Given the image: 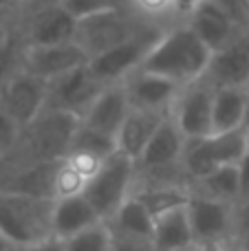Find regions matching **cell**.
Listing matches in <instances>:
<instances>
[{"label": "cell", "mask_w": 249, "mask_h": 251, "mask_svg": "<svg viewBox=\"0 0 249 251\" xmlns=\"http://www.w3.org/2000/svg\"><path fill=\"white\" fill-rule=\"evenodd\" d=\"M212 51L194 35L185 22L166 26L146 55L141 69L188 86L205 75Z\"/></svg>", "instance_id": "cell-1"}, {"label": "cell", "mask_w": 249, "mask_h": 251, "mask_svg": "<svg viewBox=\"0 0 249 251\" xmlns=\"http://www.w3.org/2000/svg\"><path fill=\"white\" fill-rule=\"evenodd\" d=\"M53 199L0 190V234L16 249L53 238Z\"/></svg>", "instance_id": "cell-2"}, {"label": "cell", "mask_w": 249, "mask_h": 251, "mask_svg": "<svg viewBox=\"0 0 249 251\" xmlns=\"http://www.w3.org/2000/svg\"><path fill=\"white\" fill-rule=\"evenodd\" d=\"M79 119L60 110H44L22 132V143L16 159L18 163H60L69 154L73 134Z\"/></svg>", "instance_id": "cell-3"}, {"label": "cell", "mask_w": 249, "mask_h": 251, "mask_svg": "<svg viewBox=\"0 0 249 251\" xmlns=\"http://www.w3.org/2000/svg\"><path fill=\"white\" fill-rule=\"evenodd\" d=\"M137 185V163L124 152H115L104 161L100 172L91 178L84 196L95 207L100 218L108 223L124 203L132 196Z\"/></svg>", "instance_id": "cell-4"}, {"label": "cell", "mask_w": 249, "mask_h": 251, "mask_svg": "<svg viewBox=\"0 0 249 251\" xmlns=\"http://www.w3.org/2000/svg\"><path fill=\"white\" fill-rule=\"evenodd\" d=\"M154 25H148L132 13V9H119V11H106L93 16L77 25V38L75 42L82 44L88 57H95L135 35L144 33ZM163 29V26H161Z\"/></svg>", "instance_id": "cell-5"}, {"label": "cell", "mask_w": 249, "mask_h": 251, "mask_svg": "<svg viewBox=\"0 0 249 251\" xmlns=\"http://www.w3.org/2000/svg\"><path fill=\"white\" fill-rule=\"evenodd\" d=\"M166 29V26H163ZM161 26H150L144 33L135 35V38L126 40V42L117 44V47L108 49V51L100 53V55L88 60V69L95 75L97 82H101L104 86L110 84H122L128 75H132L135 71L141 69L146 55L150 53L152 44L157 42V38L161 35Z\"/></svg>", "instance_id": "cell-6"}, {"label": "cell", "mask_w": 249, "mask_h": 251, "mask_svg": "<svg viewBox=\"0 0 249 251\" xmlns=\"http://www.w3.org/2000/svg\"><path fill=\"white\" fill-rule=\"evenodd\" d=\"M49 84L18 66L0 84V106L26 130L47 110Z\"/></svg>", "instance_id": "cell-7"}, {"label": "cell", "mask_w": 249, "mask_h": 251, "mask_svg": "<svg viewBox=\"0 0 249 251\" xmlns=\"http://www.w3.org/2000/svg\"><path fill=\"white\" fill-rule=\"evenodd\" d=\"M77 25L79 22L62 4L22 13L16 20L22 47H55L73 42L77 38Z\"/></svg>", "instance_id": "cell-8"}, {"label": "cell", "mask_w": 249, "mask_h": 251, "mask_svg": "<svg viewBox=\"0 0 249 251\" xmlns=\"http://www.w3.org/2000/svg\"><path fill=\"white\" fill-rule=\"evenodd\" d=\"M212 113L214 88L205 79H197L181 88L170 115L185 139H205L212 134Z\"/></svg>", "instance_id": "cell-9"}, {"label": "cell", "mask_w": 249, "mask_h": 251, "mask_svg": "<svg viewBox=\"0 0 249 251\" xmlns=\"http://www.w3.org/2000/svg\"><path fill=\"white\" fill-rule=\"evenodd\" d=\"M104 88V84L97 82L95 75L91 73L88 64L79 66V69L49 82L47 110H60V113H69L73 117L82 119L84 113L91 108L95 97Z\"/></svg>", "instance_id": "cell-10"}, {"label": "cell", "mask_w": 249, "mask_h": 251, "mask_svg": "<svg viewBox=\"0 0 249 251\" xmlns=\"http://www.w3.org/2000/svg\"><path fill=\"white\" fill-rule=\"evenodd\" d=\"M88 60L91 57L82 49V44L73 40L55 47H22L20 69L29 71L31 75L49 84L79 66H86Z\"/></svg>", "instance_id": "cell-11"}, {"label": "cell", "mask_w": 249, "mask_h": 251, "mask_svg": "<svg viewBox=\"0 0 249 251\" xmlns=\"http://www.w3.org/2000/svg\"><path fill=\"white\" fill-rule=\"evenodd\" d=\"M188 216L192 223L194 240L199 243H227L236 238L234 229V218H236V207L221 201L207 199V196L194 194L190 196L188 203Z\"/></svg>", "instance_id": "cell-12"}, {"label": "cell", "mask_w": 249, "mask_h": 251, "mask_svg": "<svg viewBox=\"0 0 249 251\" xmlns=\"http://www.w3.org/2000/svg\"><path fill=\"white\" fill-rule=\"evenodd\" d=\"M205 79L212 88H229L249 84V29H243L223 49L212 53L205 69Z\"/></svg>", "instance_id": "cell-13"}, {"label": "cell", "mask_w": 249, "mask_h": 251, "mask_svg": "<svg viewBox=\"0 0 249 251\" xmlns=\"http://www.w3.org/2000/svg\"><path fill=\"white\" fill-rule=\"evenodd\" d=\"M124 86H126L132 108L152 110V113H172V106L183 88L172 79L148 73L144 69L128 75L124 79Z\"/></svg>", "instance_id": "cell-14"}, {"label": "cell", "mask_w": 249, "mask_h": 251, "mask_svg": "<svg viewBox=\"0 0 249 251\" xmlns=\"http://www.w3.org/2000/svg\"><path fill=\"white\" fill-rule=\"evenodd\" d=\"M132 106L128 100L126 86L122 84H110L106 86L100 95L95 97V101L91 104V108L84 113V117L79 119L84 126L97 130V132L106 134V137H113L117 141V134L122 130L126 117L130 115Z\"/></svg>", "instance_id": "cell-15"}, {"label": "cell", "mask_w": 249, "mask_h": 251, "mask_svg": "<svg viewBox=\"0 0 249 251\" xmlns=\"http://www.w3.org/2000/svg\"><path fill=\"white\" fill-rule=\"evenodd\" d=\"M185 25L194 31V35H197L212 53L223 49L225 44H229L243 31L232 18L225 16L210 0H205V2L194 11L192 16L185 20Z\"/></svg>", "instance_id": "cell-16"}, {"label": "cell", "mask_w": 249, "mask_h": 251, "mask_svg": "<svg viewBox=\"0 0 249 251\" xmlns=\"http://www.w3.org/2000/svg\"><path fill=\"white\" fill-rule=\"evenodd\" d=\"M104 223L84 194L57 199L53 203V238L69 240L91 227Z\"/></svg>", "instance_id": "cell-17"}, {"label": "cell", "mask_w": 249, "mask_h": 251, "mask_svg": "<svg viewBox=\"0 0 249 251\" xmlns=\"http://www.w3.org/2000/svg\"><path fill=\"white\" fill-rule=\"evenodd\" d=\"M168 115L170 113H152V110L132 108L117 134V150L124 152L126 156H130L137 163V159L144 154V150L152 141L154 132L159 130V126L166 122Z\"/></svg>", "instance_id": "cell-18"}, {"label": "cell", "mask_w": 249, "mask_h": 251, "mask_svg": "<svg viewBox=\"0 0 249 251\" xmlns=\"http://www.w3.org/2000/svg\"><path fill=\"white\" fill-rule=\"evenodd\" d=\"M152 247L154 251H192L197 247L192 223L188 216V205L163 214L154 221Z\"/></svg>", "instance_id": "cell-19"}, {"label": "cell", "mask_w": 249, "mask_h": 251, "mask_svg": "<svg viewBox=\"0 0 249 251\" xmlns=\"http://www.w3.org/2000/svg\"><path fill=\"white\" fill-rule=\"evenodd\" d=\"M106 225L110 227L113 236L126 240H135V243H150L152 245L154 238V218L150 216V212L135 199L126 201L119 207V212L110 218Z\"/></svg>", "instance_id": "cell-20"}, {"label": "cell", "mask_w": 249, "mask_h": 251, "mask_svg": "<svg viewBox=\"0 0 249 251\" xmlns=\"http://www.w3.org/2000/svg\"><path fill=\"white\" fill-rule=\"evenodd\" d=\"M249 108V91L243 86L214 88V113H212V134L229 132L245 126Z\"/></svg>", "instance_id": "cell-21"}, {"label": "cell", "mask_w": 249, "mask_h": 251, "mask_svg": "<svg viewBox=\"0 0 249 251\" xmlns=\"http://www.w3.org/2000/svg\"><path fill=\"white\" fill-rule=\"evenodd\" d=\"M137 201L150 212V216L157 221L159 216L168 212H174L179 207H185L192 196L188 185H144L135 187L132 192Z\"/></svg>", "instance_id": "cell-22"}, {"label": "cell", "mask_w": 249, "mask_h": 251, "mask_svg": "<svg viewBox=\"0 0 249 251\" xmlns=\"http://www.w3.org/2000/svg\"><path fill=\"white\" fill-rule=\"evenodd\" d=\"M190 192L207 196V199L221 201L236 207L241 203V185H238V170L236 165L216 168L212 174H207L201 181L190 183Z\"/></svg>", "instance_id": "cell-23"}, {"label": "cell", "mask_w": 249, "mask_h": 251, "mask_svg": "<svg viewBox=\"0 0 249 251\" xmlns=\"http://www.w3.org/2000/svg\"><path fill=\"white\" fill-rule=\"evenodd\" d=\"M207 150L216 168L238 165L249 152V132L245 128L229 130V132H214L205 137Z\"/></svg>", "instance_id": "cell-24"}, {"label": "cell", "mask_w": 249, "mask_h": 251, "mask_svg": "<svg viewBox=\"0 0 249 251\" xmlns=\"http://www.w3.org/2000/svg\"><path fill=\"white\" fill-rule=\"evenodd\" d=\"M115 152H117V141L113 137H106V134L97 132V130L88 128V126L79 122L77 130L73 134V141H71L69 154H86V156H93V159L106 161Z\"/></svg>", "instance_id": "cell-25"}, {"label": "cell", "mask_w": 249, "mask_h": 251, "mask_svg": "<svg viewBox=\"0 0 249 251\" xmlns=\"http://www.w3.org/2000/svg\"><path fill=\"white\" fill-rule=\"evenodd\" d=\"M181 165H183V174H185V178H188V183L201 181L207 174L214 172L216 165L210 156L205 139H188V141H185Z\"/></svg>", "instance_id": "cell-26"}, {"label": "cell", "mask_w": 249, "mask_h": 251, "mask_svg": "<svg viewBox=\"0 0 249 251\" xmlns=\"http://www.w3.org/2000/svg\"><path fill=\"white\" fill-rule=\"evenodd\" d=\"M128 7L132 9L137 18L154 26H170L174 25V9L172 0H128Z\"/></svg>", "instance_id": "cell-27"}, {"label": "cell", "mask_w": 249, "mask_h": 251, "mask_svg": "<svg viewBox=\"0 0 249 251\" xmlns=\"http://www.w3.org/2000/svg\"><path fill=\"white\" fill-rule=\"evenodd\" d=\"M88 185V178L79 174L69 161H60L55 170V178H53V199H69V196L84 194Z\"/></svg>", "instance_id": "cell-28"}, {"label": "cell", "mask_w": 249, "mask_h": 251, "mask_svg": "<svg viewBox=\"0 0 249 251\" xmlns=\"http://www.w3.org/2000/svg\"><path fill=\"white\" fill-rule=\"evenodd\" d=\"M64 243L69 251H113V231L106 223H100Z\"/></svg>", "instance_id": "cell-29"}, {"label": "cell", "mask_w": 249, "mask_h": 251, "mask_svg": "<svg viewBox=\"0 0 249 251\" xmlns=\"http://www.w3.org/2000/svg\"><path fill=\"white\" fill-rule=\"evenodd\" d=\"M60 4L77 22L88 20V18L100 16V13H106V11L130 9V7H128V0H62Z\"/></svg>", "instance_id": "cell-30"}, {"label": "cell", "mask_w": 249, "mask_h": 251, "mask_svg": "<svg viewBox=\"0 0 249 251\" xmlns=\"http://www.w3.org/2000/svg\"><path fill=\"white\" fill-rule=\"evenodd\" d=\"M22 132L25 130L18 126V122L0 106V159L13 161L20 150Z\"/></svg>", "instance_id": "cell-31"}, {"label": "cell", "mask_w": 249, "mask_h": 251, "mask_svg": "<svg viewBox=\"0 0 249 251\" xmlns=\"http://www.w3.org/2000/svg\"><path fill=\"white\" fill-rule=\"evenodd\" d=\"M212 4L221 9L225 16H229L241 29H249V4L247 0H210Z\"/></svg>", "instance_id": "cell-32"}, {"label": "cell", "mask_w": 249, "mask_h": 251, "mask_svg": "<svg viewBox=\"0 0 249 251\" xmlns=\"http://www.w3.org/2000/svg\"><path fill=\"white\" fill-rule=\"evenodd\" d=\"M205 0H172V9H174V20L185 22L194 11H197Z\"/></svg>", "instance_id": "cell-33"}, {"label": "cell", "mask_w": 249, "mask_h": 251, "mask_svg": "<svg viewBox=\"0 0 249 251\" xmlns=\"http://www.w3.org/2000/svg\"><path fill=\"white\" fill-rule=\"evenodd\" d=\"M234 229H236V238L249 234V199L241 201L236 205V218H234Z\"/></svg>", "instance_id": "cell-34"}, {"label": "cell", "mask_w": 249, "mask_h": 251, "mask_svg": "<svg viewBox=\"0 0 249 251\" xmlns=\"http://www.w3.org/2000/svg\"><path fill=\"white\" fill-rule=\"evenodd\" d=\"M238 170V185H241V201L249 199V152L243 156V161L236 165Z\"/></svg>", "instance_id": "cell-35"}, {"label": "cell", "mask_w": 249, "mask_h": 251, "mask_svg": "<svg viewBox=\"0 0 249 251\" xmlns=\"http://www.w3.org/2000/svg\"><path fill=\"white\" fill-rule=\"evenodd\" d=\"M113 251H154V247L150 243H135V240L113 236Z\"/></svg>", "instance_id": "cell-36"}, {"label": "cell", "mask_w": 249, "mask_h": 251, "mask_svg": "<svg viewBox=\"0 0 249 251\" xmlns=\"http://www.w3.org/2000/svg\"><path fill=\"white\" fill-rule=\"evenodd\" d=\"M60 2H62V0H25L18 16L29 13V11H35V9H42V7H51V4H60Z\"/></svg>", "instance_id": "cell-37"}, {"label": "cell", "mask_w": 249, "mask_h": 251, "mask_svg": "<svg viewBox=\"0 0 249 251\" xmlns=\"http://www.w3.org/2000/svg\"><path fill=\"white\" fill-rule=\"evenodd\" d=\"M192 251H234V240H227V243H199Z\"/></svg>", "instance_id": "cell-38"}, {"label": "cell", "mask_w": 249, "mask_h": 251, "mask_svg": "<svg viewBox=\"0 0 249 251\" xmlns=\"http://www.w3.org/2000/svg\"><path fill=\"white\" fill-rule=\"evenodd\" d=\"M35 249H38V251H69V249H66V243H64V240H57V238L44 240V243L38 245Z\"/></svg>", "instance_id": "cell-39"}, {"label": "cell", "mask_w": 249, "mask_h": 251, "mask_svg": "<svg viewBox=\"0 0 249 251\" xmlns=\"http://www.w3.org/2000/svg\"><path fill=\"white\" fill-rule=\"evenodd\" d=\"M234 240H236V249L238 251H249V234L241 236V238H234Z\"/></svg>", "instance_id": "cell-40"}, {"label": "cell", "mask_w": 249, "mask_h": 251, "mask_svg": "<svg viewBox=\"0 0 249 251\" xmlns=\"http://www.w3.org/2000/svg\"><path fill=\"white\" fill-rule=\"evenodd\" d=\"M9 168H11V161H4V159H0V183H2V178L7 176Z\"/></svg>", "instance_id": "cell-41"}, {"label": "cell", "mask_w": 249, "mask_h": 251, "mask_svg": "<svg viewBox=\"0 0 249 251\" xmlns=\"http://www.w3.org/2000/svg\"><path fill=\"white\" fill-rule=\"evenodd\" d=\"M0 251H16V247H13L2 234H0Z\"/></svg>", "instance_id": "cell-42"}, {"label": "cell", "mask_w": 249, "mask_h": 251, "mask_svg": "<svg viewBox=\"0 0 249 251\" xmlns=\"http://www.w3.org/2000/svg\"><path fill=\"white\" fill-rule=\"evenodd\" d=\"M243 128H245L247 132H249V108H247V117H245V126H243Z\"/></svg>", "instance_id": "cell-43"}, {"label": "cell", "mask_w": 249, "mask_h": 251, "mask_svg": "<svg viewBox=\"0 0 249 251\" xmlns=\"http://www.w3.org/2000/svg\"><path fill=\"white\" fill-rule=\"evenodd\" d=\"M16 251H38L35 247H22V249H16Z\"/></svg>", "instance_id": "cell-44"}, {"label": "cell", "mask_w": 249, "mask_h": 251, "mask_svg": "<svg viewBox=\"0 0 249 251\" xmlns=\"http://www.w3.org/2000/svg\"><path fill=\"white\" fill-rule=\"evenodd\" d=\"M4 31H7V29H4ZM4 31H2V33H4ZM2 33H0V35H2Z\"/></svg>", "instance_id": "cell-45"}, {"label": "cell", "mask_w": 249, "mask_h": 251, "mask_svg": "<svg viewBox=\"0 0 249 251\" xmlns=\"http://www.w3.org/2000/svg\"><path fill=\"white\" fill-rule=\"evenodd\" d=\"M247 91H249V84H247Z\"/></svg>", "instance_id": "cell-46"}, {"label": "cell", "mask_w": 249, "mask_h": 251, "mask_svg": "<svg viewBox=\"0 0 249 251\" xmlns=\"http://www.w3.org/2000/svg\"><path fill=\"white\" fill-rule=\"evenodd\" d=\"M247 4H249V0H247Z\"/></svg>", "instance_id": "cell-47"}]
</instances>
